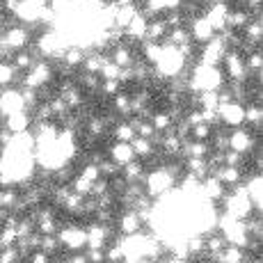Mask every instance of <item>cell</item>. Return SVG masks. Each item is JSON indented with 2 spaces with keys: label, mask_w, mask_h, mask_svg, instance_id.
Wrapping results in <instances>:
<instances>
[{
  "label": "cell",
  "mask_w": 263,
  "mask_h": 263,
  "mask_svg": "<svg viewBox=\"0 0 263 263\" xmlns=\"http://www.w3.org/2000/svg\"><path fill=\"white\" fill-rule=\"evenodd\" d=\"M170 28L167 23L163 21V16H154L149 18V23H146V34H144V42H165V37H167Z\"/></svg>",
  "instance_id": "cell-25"
},
{
  "label": "cell",
  "mask_w": 263,
  "mask_h": 263,
  "mask_svg": "<svg viewBox=\"0 0 263 263\" xmlns=\"http://www.w3.org/2000/svg\"><path fill=\"white\" fill-rule=\"evenodd\" d=\"M250 21H252V16L245 7H234V5H231L229 14H227V30H231V32H242V28Z\"/></svg>",
  "instance_id": "cell-23"
},
{
  "label": "cell",
  "mask_w": 263,
  "mask_h": 263,
  "mask_svg": "<svg viewBox=\"0 0 263 263\" xmlns=\"http://www.w3.org/2000/svg\"><path fill=\"white\" fill-rule=\"evenodd\" d=\"M256 146H259V135H256L254 130L245 128V126H240V128H231L229 133H227V149L234 151V154H240V156L247 158Z\"/></svg>",
  "instance_id": "cell-8"
},
{
  "label": "cell",
  "mask_w": 263,
  "mask_h": 263,
  "mask_svg": "<svg viewBox=\"0 0 263 263\" xmlns=\"http://www.w3.org/2000/svg\"><path fill=\"white\" fill-rule=\"evenodd\" d=\"M96 167H99L101 179H108V181H110V179H115V176L119 174V167L112 163V160H108V158H103L99 165H96Z\"/></svg>",
  "instance_id": "cell-39"
},
{
  "label": "cell",
  "mask_w": 263,
  "mask_h": 263,
  "mask_svg": "<svg viewBox=\"0 0 263 263\" xmlns=\"http://www.w3.org/2000/svg\"><path fill=\"white\" fill-rule=\"evenodd\" d=\"M62 250L60 247V240H58V236H42L39 238V252H44V254H48L50 259H53L58 252Z\"/></svg>",
  "instance_id": "cell-36"
},
{
  "label": "cell",
  "mask_w": 263,
  "mask_h": 263,
  "mask_svg": "<svg viewBox=\"0 0 263 263\" xmlns=\"http://www.w3.org/2000/svg\"><path fill=\"white\" fill-rule=\"evenodd\" d=\"M227 85V78L220 67H206V64L192 62L188 69V92H217Z\"/></svg>",
  "instance_id": "cell-1"
},
{
  "label": "cell",
  "mask_w": 263,
  "mask_h": 263,
  "mask_svg": "<svg viewBox=\"0 0 263 263\" xmlns=\"http://www.w3.org/2000/svg\"><path fill=\"white\" fill-rule=\"evenodd\" d=\"M105 62H108V53H103V50H87V53H85V60H83V67H80V71L99 76L101 67H103Z\"/></svg>",
  "instance_id": "cell-24"
},
{
  "label": "cell",
  "mask_w": 263,
  "mask_h": 263,
  "mask_svg": "<svg viewBox=\"0 0 263 263\" xmlns=\"http://www.w3.org/2000/svg\"><path fill=\"white\" fill-rule=\"evenodd\" d=\"M115 231L119 236H135L140 231H144V222L140 220V215L133 209H124L121 213H117L115 220Z\"/></svg>",
  "instance_id": "cell-15"
},
{
  "label": "cell",
  "mask_w": 263,
  "mask_h": 263,
  "mask_svg": "<svg viewBox=\"0 0 263 263\" xmlns=\"http://www.w3.org/2000/svg\"><path fill=\"white\" fill-rule=\"evenodd\" d=\"M110 103H112V115H117L121 119H128L130 115H133V110H130V92L115 94L112 99H110Z\"/></svg>",
  "instance_id": "cell-31"
},
{
  "label": "cell",
  "mask_w": 263,
  "mask_h": 263,
  "mask_svg": "<svg viewBox=\"0 0 263 263\" xmlns=\"http://www.w3.org/2000/svg\"><path fill=\"white\" fill-rule=\"evenodd\" d=\"M211 135H213V126L209 124H197V126H190V133H188V140H197V142H209Z\"/></svg>",
  "instance_id": "cell-35"
},
{
  "label": "cell",
  "mask_w": 263,
  "mask_h": 263,
  "mask_svg": "<svg viewBox=\"0 0 263 263\" xmlns=\"http://www.w3.org/2000/svg\"><path fill=\"white\" fill-rule=\"evenodd\" d=\"M110 138L115 140V142H133L135 140V130L133 126H130L128 119H119L117 124L112 126V130H110Z\"/></svg>",
  "instance_id": "cell-32"
},
{
  "label": "cell",
  "mask_w": 263,
  "mask_h": 263,
  "mask_svg": "<svg viewBox=\"0 0 263 263\" xmlns=\"http://www.w3.org/2000/svg\"><path fill=\"white\" fill-rule=\"evenodd\" d=\"M185 28H188L190 32V39L195 46H204V44H209L211 39L215 37V30L213 25L204 18V14H197V16L188 18V23H185Z\"/></svg>",
  "instance_id": "cell-13"
},
{
  "label": "cell",
  "mask_w": 263,
  "mask_h": 263,
  "mask_svg": "<svg viewBox=\"0 0 263 263\" xmlns=\"http://www.w3.org/2000/svg\"><path fill=\"white\" fill-rule=\"evenodd\" d=\"M133 154H135V160H142V163H149L151 158H154L156 154H158V149H156L154 140H144V138H135L133 142Z\"/></svg>",
  "instance_id": "cell-27"
},
{
  "label": "cell",
  "mask_w": 263,
  "mask_h": 263,
  "mask_svg": "<svg viewBox=\"0 0 263 263\" xmlns=\"http://www.w3.org/2000/svg\"><path fill=\"white\" fill-rule=\"evenodd\" d=\"M85 53H87L85 48H80V46H73V44H69V46L64 48V53H62V58H60V62H62L64 67H69L71 71H78V69L83 67Z\"/></svg>",
  "instance_id": "cell-26"
},
{
  "label": "cell",
  "mask_w": 263,
  "mask_h": 263,
  "mask_svg": "<svg viewBox=\"0 0 263 263\" xmlns=\"http://www.w3.org/2000/svg\"><path fill=\"white\" fill-rule=\"evenodd\" d=\"M217 213L236 217V220H247L252 213H254V206H252L250 197L245 192V185H236V188H229L227 195L220 199V211Z\"/></svg>",
  "instance_id": "cell-3"
},
{
  "label": "cell",
  "mask_w": 263,
  "mask_h": 263,
  "mask_svg": "<svg viewBox=\"0 0 263 263\" xmlns=\"http://www.w3.org/2000/svg\"><path fill=\"white\" fill-rule=\"evenodd\" d=\"M3 126L9 130L12 135H21V133H30L32 130V115L28 110H21V112H14L9 117L3 119Z\"/></svg>",
  "instance_id": "cell-18"
},
{
  "label": "cell",
  "mask_w": 263,
  "mask_h": 263,
  "mask_svg": "<svg viewBox=\"0 0 263 263\" xmlns=\"http://www.w3.org/2000/svg\"><path fill=\"white\" fill-rule=\"evenodd\" d=\"M215 231H220V236L227 240V245L240 247V250H247V245L252 242L250 234H247L245 220H236V217H229V215H222L220 213V215H217Z\"/></svg>",
  "instance_id": "cell-4"
},
{
  "label": "cell",
  "mask_w": 263,
  "mask_h": 263,
  "mask_svg": "<svg viewBox=\"0 0 263 263\" xmlns=\"http://www.w3.org/2000/svg\"><path fill=\"white\" fill-rule=\"evenodd\" d=\"M105 192H110V183H108V179H99V181H94L92 183V192H89V197H101V195H105Z\"/></svg>",
  "instance_id": "cell-43"
},
{
  "label": "cell",
  "mask_w": 263,
  "mask_h": 263,
  "mask_svg": "<svg viewBox=\"0 0 263 263\" xmlns=\"http://www.w3.org/2000/svg\"><path fill=\"white\" fill-rule=\"evenodd\" d=\"M78 176H83V179H87L89 183H94V181H99V179H101V174H99V167H96L94 163H85L83 167H80Z\"/></svg>",
  "instance_id": "cell-41"
},
{
  "label": "cell",
  "mask_w": 263,
  "mask_h": 263,
  "mask_svg": "<svg viewBox=\"0 0 263 263\" xmlns=\"http://www.w3.org/2000/svg\"><path fill=\"white\" fill-rule=\"evenodd\" d=\"M245 124L250 126V130H254V133L261 130V126H263V105L261 103H252V101L245 103Z\"/></svg>",
  "instance_id": "cell-29"
},
{
  "label": "cell",
  "mask_w": 263,
  "mask_h": 263,
  "mask_svg": "<svg viewBox=\"0 0 263 263\" xmlns=\"http://www.w3.org/2000/svg\"><path fill=\"white\" fill-rule=\"evenodd\" d=\"M55 236H58V240H60V247L67 250L69 254L87 250V234H85V227L78 224V222H67V224H62Z\"/></svg>",
  "instance_id": "cell-7"
},
{
  "label": "cell",
  "mask_w": 263,
  "mask_h": 263,
  "mask_svg": "<svg viewBox=\"0 0 263 263\" xmlns=\"http://www.w3.org/2000/svg\"><path fill=\"white\" fill-rule=\"evenodd\" d=\"M227 42L222 39V34H215L213 39H211L209 44H204V46H197V55L195 60L199 64H206V67H220L222 64V58L227 55Z\"/></svg>",
  "instance_id": "cell-10"
},
{
  "label": "cell",
  "mask_w": 263,
  "mask_h": 263,
  "mask_svg": "<svg viewBox=\"0 0 263 263\" xmlns=\"http://www.w3.org/2000/svg\"><path fill=\"white\" fill-rule=\"evenodd\" d=\"M18 80H21V73L16 71V67L9 60H0V89L16 87Z\"/></svg>",
  "instance_id": "cell-28"
},
{
  "label": "cell",
  "mask_w": 263,
  "mask_h": 263,
  "mask_svg": "<svg viewBox=\"0 0 263 263\" xmlns=\"http://www.w3.org/2000/svg\"><path fill=\"white\" fill-rule=\"evenodd\" d=\"M119 92H121V85L117 80H101V85H99L101 99H112V96L119 94Z\"/></svg>",
  "instance_id": "cell-38"
},
{
  "label": "cell",
  "mask_w": 263,
  "mask_h": 263,
  "mask_svg": "<svg viewBox=\"0 0 263 263\" xmlns=\"http://www.w3.org/2000/svg\"><path fill=\"white\" fill-rule=\"evenodd\" d=\"M53 80H55L53 62H50V60H42V58H39L37 62L28 69V71L21 73V80H18L21 85H18V87L39 92V89H44V87H50V83H53Z\"/></svg>",
  "instance_id": "cell-5"
},
{
  "label": "cell",
  "mask_w": 263,
  "mask_h": 263,
  "mask_svg": "<svg viewBox=\"0 0 263 263\" xmlns=\"http://www.w3.org/2000/svg\"><path fill=\"white\" fill-rule=\"evenodd\" d=\"M119 71H121V69H119L115 62H110V58H108V62L101 67L99 78H101V80H117V78H119Z\"/></svg>",
  "instance_id": "cell-40"
},
{
  "label": "cell",
  "mask_w": 263,
  "mask_h": 263,
  "mask_svg": "<svg viewBox=\"0 0 263 263\" xmlns=\"http://www.w3.org/2000/svg\"><path fill=\"white\" fill-rule=\"evenodd\" d=\"M32 30L28 25H21V23H12L3 34H0V46L5 48V53L12 58L14 53L18 50H25L32 46Z\"/></svg>",
  "instance_id": "cell-6"
},
{
  "label": "cell",
  "mask_w": 263,
  "mask_h": 263,
  "mask_svg": "<svg viewBox=\"0 0 263 263\" xmlns=\"http://www.w3.org/2000/svg\"><path fill=\"white\" fill-rule=\"evenodd\" d=\"M21 110H25L21 87L0 89V119L9 117V115H14V112H21Z\"/></svg>",
  "instance_id": "cell-14"
},
{
  "label": "cell",
  "mask_w": 263,
  "mask_h": 263,
  "mask_svg": "<svg viewBox=\"0 0 263 263\" xmlns=\"http://www.w3.org/2000/svg\"><path fill=\"white\" fill-rule=\"evenodd\" d=\"M21 254H18L16 247H3L0 250V263H18Z\"/></svg>",
  "instance_id": "cell-42"
},
{
  "label": "cell",
  "mask_w": 263,
  "mask_h": 263,
  "mask_svg": "<svg viewBox=\"0 0 263 263\" xmlns=\"http://www.w3.org/2000/svg\"><path fill=\"white\" fill-rule=\"evenodd\" d=\"M105 158L112 160V163L121 170L124 165H128L130 160H135V154H133V146L128 142H112L108 146V156H105Z\"/></svg>",
  "instance_id": "cell-20"
},
{
  "label": "cell",
  "mask_w": 263,
  "mask_h": 263,
  "mask_svg": "<svg viewBox=\"0 0 263 263\" xmlns=\"http://www.w3.org/2000/svg\"><path fill=\"white\" fill-rule=\"evenodd\" d=\"M0 60H9V55L5 53V48H3V46H0Z\"/></svg>",
  "instance_id": "cell-47"
},
{
  "label": "cell",
  "mask_w": 263,
  "mask_h": 263,
  "mask_svg": "<svg viewBox=\"0 0 263 263\" xmlns=\"http://www.w3.org/2000/svg\"><path fill=\"white\" fill-rule=\"evenodd\" d=\"M37 60H39V55L34 53L32 48H25V50H18V53H14L12 58H9V62L16 67L18 73H25L34 62H37Z\"/></svg>",
  "instance_id": "cell-30"
},
{
  "label": "cell",
  "mask_w": 263,
  "mask_h": 263,
  "mask_svg": "<svg viewBox=\"0 0 263 263\" xmlns=\"http://www.w3.org/2000/svg\"><path fill=\"white\" fill-rule=\"evenodd\" d=\"M85 256H87L89 263H105V252L103 250H85Z\"/></svg>",
  "instance_id": "cell-44"
},
{
  "label": "cell",
  "mask_w": 263,
  "mask_h": 263,
  "mask_svg": "<svg viewBox=\"0 0 263 263\" xmlns=\"http://www.w3.org/2000/svg\"><path fill=\"white\" fill-rule=\"evenodd\" d=\"M76 85H78L83 92H89V94H99V85H101V78L94 73H83L80 71L76 76Z\"/></svg>",
  "instance_id": "cell-34"
},
{
  "label": "cell",
  "mask_w": 263,
  "mask_h": 263,
  "mask_svg": "<svg viewBox=\"0 0 263 263\" xmlns=\"http://www.w3.org/2000/svg\"><path fill=\"white\" fill-rule=\"evenodd\" d=\"M220 69L224 73L227 83H250V76H247L245 69V58H242L240 50H227Z\"/></svg>",
  "instance_id": "cell-9"
},
{
  "label": "cell",
  "mask_w": 263,
  "mask_h": 263,
  "mask_svg": "<svg viewBox=\"0 0 263 263\" xmlns=\"http://www.w3.org/2000/svg\"><path fill=\"white\" fill-rule=\"evenodd\" d=\"M115 227H105V224H99V222H89L85 227V234H87V250H105V245H110L117 236H112Z\"/></svg>",
  "instance_id": "cell-12"
},
{
  "label": "cell",
  "mask_w": 263,
  "mask_h": 263,
  "mask_svg": "<svg viewBox=\"0 0 263 263\" xmlns=\"http://www.w3.org/2000/svg\"><path fill=\"white\" fill-rule=\"evenodd\" d=\"M119 176L126 181V183H142L146 176V165L142 160H130L128 165L119 170Z\"/></svg>",
  "instance_id": "cell-22"
},
{
  "label": "cell",
  "mask_w": 263,
  "mask_h": 263,
  "mask_svg": "<svg viewBox=\"0 0 263 263\" xmlns=\"http://www.w3.org/2000/svg\"><path fill=\"white\" fill-rule=\"evenodd\" d=\"M183 172L185 176H190L195 181H204L211 174L206 158H183Z\"/></svg>",
  "instance_id": "cell-21"
},
{
  "label": "cell",
  "mask_w": 263,
  "mask_h": 263,
  "mask_svg": "<svg viewBox=\"0 0 263 263\" xmlns=\"http://www.w3.org/2000/svg\"><path fill=\"white\" fill-rule=\"evenodd\" d=\"M211 174H213L227 190L236 188V185H240L242 181H245V170H242V167H229V165H220V167L213 170Z\"/></svg>",
  "instance_id": "cell-19"
},
{
  "label": "cell",
  "mask_w": 263,
  "mask_h": 263,
  "mask_svg": "<svg viewBox=\"0 0 263 263\" xmlns=\"http://www.w3.org/2000/svg\"><path fill=\"white\" fill-rule=\"evenodd\" d=\"M149 121H151L156 133H167L172 126H174V121H172V117L167 115V110H154V115L149 117Z\"/></svg>",
  "instance_id": "cell-33"
},
{
  "label": "cell",
  "mask_w": 263,
  "mask_h": 263,
  "mask_svg": "<svg viewBox=\"0 0 263 263\" xmlns=\"http://www.w3.org/2000/svg\"><path fill=\"white\" fill-rule=\"evenodd\" d=\"M117 7H130V5H138V0H112Z\"/></svg>",
  "instance_id": "cell-46"
},
{
  "label": "cell",
  "mask_w": 263,
  "mask_h": 263,
  "mask_svg": "<svg viewBox=\"0 0 263 263\" xmlns=\"http://www.w3.org/2000/svg\"><path fill=\"white\" fill-rule=\"evenodd\" d=\"M242 185H245L247 197H250L252 206H254V213H263V174L254 172V174L245 176Z\"/></svg>",
  "instance_id": "cell-16"
},
{
  "label": "cell",
  "mask_w": 263,
  "mask_h": 263,
  "mask_svg": "<svg viewBox=\"0 0 263 263\" xmlns=\"http://www.w3.org/2000/svg\"><path fill=\"white\" fill-rule=\"evenodd\" d=\"M190 64L192 62H188V60H185L174 46H170V44L163 42L160 58L156 60V64H154V73H156L158 80H165V83H167V80H172V78H179V76L188 73Z\"/></svg>",
  "instance_id": "cell-2"
},
{
  "label": "cell",
  "mask_w": 263,
  "mask_h": 263,
  "mask_svg": "<svg viewBox=\"0 0 263 263\" xmlns=\"http://www.w3.org/2000/svg\"><path fill=\"white\" fill-rule=\"evenodd\" d=\"M108 58H110V62H115L119 69H130L135 64V60H138V55H135V48L130 46V44L121 42L117 46L110 48Z\"/></svg>",
  "instance_id": "cell-17"
},
{
  "label": "cell",
  "mask_w": 263,
  "mask_h": 263,
  "mask_svg": "<svg viewBox=\"0 0 263 263\" xmlns=\"http://www.w3.org/2000/svg\"><path fill=\"white\" fill-rule=\"evenodd\" d=\"M215 112H217V119H220V126H224L227 130L245 126V103H238V101H227V103L217 105Z\"/></svg>",
  "instance_id": "cell-11"
},
{
  "label": "cell",
  "mask_w": 263,
  "mask_h": 263,
  "mask_svg": "<svg viewBox=\"0 0 263 263\" xmlns=\"http://www.w3.org/2000/svg\"><path fill=\"white\" fill-rule=\"evenodd\" d=\"M28 263H53V259L48 254H44V252L34 250L32 254H28Z\"/></svg>",
  "instance_id": "cell-45"
},
{
  "label": "cell",
  "mask_w": 263,
  "mask_h": 263,
  "mask_svg": "<svg viewBox=\"0 0 263 263\" xmlns=\"http://www.w3.org/2000/svg\"><path fill=\"white\" fill-rule=\"evenodd\" d=\"M69 188H71V192H76V195H80V197H85V199H87L89 192H92V183H89L87 179H83V176L76 174L73 179L69 181Z\"/></svg>",
  "instance_id": "cell-37"
}]
</instances>
